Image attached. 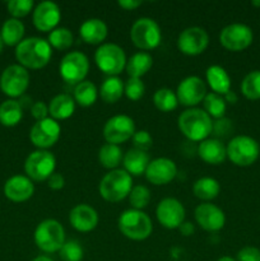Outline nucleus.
Here are the masks:
<instances>
[{"mask_svg":"<svg viewBox=\"0 0 260 261\" xmlns=\"http://www.w3.org/2000/svg\"><path fill=\"white\" fill-rule=\"evenodd\" d=\"M53 55V48L47 40L41 37H28L15 48V58L20 65L30 69H41L47 65Z\"/></svg>","mask_w":260,"mask_h":261,"instance_id":"f257e3e1","label":"nucleus"},{"mask_svg":"<svg viewBox=\"0 0 260 261\" xmlns=\"http://www.w3.org/2000/svg\"><path fill=\"white\" fill-rule=\"evenodd\" d=\"M178 127L188 139L203 142L212 133L213 122L204 110L189 109L178 116Z\"/></svg>","mask_w":260,"mask_h":261,"instance_id":"f03ea898","label":"nucleus"},{"mask_svg":"<svg viewBox=\"0 0 260 261\" xmlns=\"http://www.w3.org/2000/svg\"><path fill=\"white\" fill-rule=\"evenodd\" d=\"M133 189V178L125 170H112L99 184V194L105 200L117 203L126 198Z\"/></svg>","mask_w":260,"mask_h":261,"instance_id":"7ed1b4c3","label":"nucleus"},{"mask_svg":"<svg viewBox=\"0 0 260 261\" xmlns=\"http://www.w3.org/2000/svg\"><path fill=\"white\" fill-rule=\"evenodd\" d=\"M119 228L125 237L134 241L148 239L153 231V224L149 217L142 211L127 209L120 216Z\"/></svg>","mask_w":260,"mask_h":261,"instance_id":"20e7f679","label":"nucleus"},{"mask_svg":"<svg viewBox=\"0 0 260 261\" xmlns=\"http://www.w3.org/2000/svg\"><path fill=\"white\" fill-rule=\"evenodd\" d=\"M35 242L38 249L45 252L60 251L65 244V231L60 222L55 219H45L35 231Z\"/></svg>","mask_w":260,"mask_h":261,"instance_id":"39448f33","label":"nucleus"},{"mask_svg":"<svg viewBox=\"0 0 260 261\" xmlns=\"http://www.w3.org/2000/svg\"><path fill=\"white\" fill-rule=\"evenodd\" d=\"M94 61L99 70L110 76H116L126 66V56L124 50L115 43H103L94 54Z\"/></svg>","mask_w":260,"mask_h":261,"instance_id":"423d86ee","label":"nucleus"},{"mask_svg":"<svg viewBox=\"0 0 260 261\" xmlns=\"http://www.w3.org/2000/svg\"><path fill=\"white\" fill-rule=\"evenodd\" d=\"M260 154L259 144L255 139L247 135L235 137L227 145V157L237 166L252 165Z\"/></svg>","mask_w":260,"mask_h":261,"instance_id":"0eeeda50","label":"nucleus"},{"mask_svg":"<svg viewBox=\"0 0 260 261\" xmlns=\"http://www.w3.org/2000/svg\"><path fill=\"white\" fill-rule=\"evenodd\" d=\"M130 37L137 47L152 50L161 43V28L152 18H139L135 20L130 31Z\"/></svg>","mask_w":260,"mask_h":261,"instance_id":"6e6552de","label":"nucleus"},{"mask_svg":"<svg viewBox=\"0 0 260 261\" xmlns=\"http://www.w3.org/2000/svg\"><path fill=\"white\" fill-rule=\"evenodd\" d=\"M56 160L48 150H35L27 157L24 162V171L30 178L35 181L48 180L55 172Z\"/></svg>","mask_w":260,"mask_h":261,"instance_id":"1a4fd4ad","label":"nucleus"},{"mask_svg":"<svg viewBox=\"0 0 260 261\" xmlns=\"http://www.w3.org/2000/svg\"><path fill=\"white\" fill-rule=\"evenodd\" d=\"M60 75L66 83L69 84H78L83 82L89 70V61L88 58L83 53L79 51H73L69 53L61 59L60 66Z\"/></svg>","mask_w":260,"mask_h":261,"instance_id":"9d476101","label":"nucleus"},{"mask_svg":"<svg viewBox=\"0 0 260 261\" xmlns=\"http://www.w3.org/2000/svg\"><path fill=\"white\" fill-rule=\"evenodd\" d=\"M30 74L22 65H10L0 76V88L7 96L19 97L27 91Z\"/></svg>","mask_w":260,"mask_h":261,"instance_id":"9b49d317","label":"nucleus"},{"mask_svg":"<svg viewBox=\"0 0 260 261\" xmlns=\"http://www.w3.org/2000/svg\"><path fill=\"white\" fill-rule=\"evenodd\" d=\"M135 133L134 120L127 115H116L109 119L103 127V137L110 144H120L130 138Z\"/></svg>","mask_w":260,"mask_h":261,"instance_id":"f8f14e48","label":"nucleus"},{"mask_svg":"<svg viewBox=\"0 0 260 261\" xmlns=\"http://www.w3.org/2000/svg\"><path fill=\"white\" fill-rule=\"evenodd\" d=\"M252 31L249 25L242 23H232L221 31L219 41L222 45L231 51H241L249 47L252 42Z\"/></svg>","mask_w":260,"mask_h":261,"instance_id":"ddd939ff","label":"nucleus"},{"mask_svg":"<svg viewBox=\"0 0 260 261\" xmlns=\"http://www.w3.org/2000/svg\"><path fill=\"white\" fill-rule=\"evenodd\" d=\"M61 127L56 120L53 117H46L36 122L31 129V142L38 148H50L58 142L60 137Z\"/></svg>","mask_w":260,"mask_h":261,"instance_id":"4468645a","label":"nucleus"},{"mask_svg":"<svg viewBox=\"0 0 260 261\" xmlns=\"http://www.w3.org/2000/svg\"><path fill=\"white\" fill-rule=\"evenodd\" d=\"M209 43L208 33L201 27H189L180 33L177 47L186 55H199Z\"/></svg>","mask_w":260,"mask_h":261,"instance_id":"2eb2a0df","label":"nucleus"},{"mask_svg":"<svg viewBox=\"0 0 260 261\" xmlns=\"http://www.w3.org/2000/svg\"><path fill=\"white\" fill-rule=\"evenodd\" d=\"M158 222L163 227L170 229L178 228L185 219L184 205L175 198H166L160 201L155 211Z\"/></svg>","mask_w":260,"mask_h":261,"instance_id":"dca6fc26","label":"nucleus"},{"mask_svg":"<svg viewBox=\"0 0 260 261\" xmlns=\"http://www.w3.org/2000/svg\"><path fill=\"white\" fill-rule=\"evenodd\" d=\"M176 96H177L178 102L185 106H194V105L200 103L206 96L205 83L199 76H188L178 84Z\"/></svg>","mask_w":260,"mask_h":261,"instance_id":"f3484780","label":"nucleus"},{"mask_svg":"<svg viewBox=\"0 0 260 261\" xmlns=\"http://www.w3.org/2000/svg\"><path fill=\"white\" fill-rule=\"evenodd\" d=\"M195 219L199 226L208 232L219 231L226 223V216L223 211L211 203H204L196 206Z\"/></svg>","mask_w":260,"mask_h":261,"instance_id":"a211bd4d","label":"nucleus"},{"mask_svg":"<svg viewBox=\"0 0 260 261\" xmlns=\"http://www.w3.org/2000/svg\"><path fill=\"white\" fill-rule=\"evenodd\" d=\"M61 18L60 8L54 2H42L33 10V23L42 32L55 30Z\"/></svg>","mask_w":260,"mask_h":261,"instance_id":"6ab92c4d","label":"nucleus"},{"mask_svg":"<svg viewBox=\"0 0 260 261\" xmlns=\"http://www.w3.org/2000/svg\"><path fill=\"white\" fill-rule=\"evenodd\" d=\"M177 173V168L173 161L168 158H157L150 161L148 165L145 176L149 182L154 185H166L175 178Z\"/></svg>","mask_w":260,"mask_h":261,"instance_id":"aec40b11","label":"nucleus"},{"mask_svg":"<svg viewBox=\"0 0 260 261\" xmlns=\"http://www.w3.org/2000/svg\"><path fill=\"white\" fill-rule=\"evenodd\" d=\"M35 193V186L30 177L17 175L10 177L4 185V194L9 200L22 203L28 200Z\"/></svg>","mask_w":260,"mask_h":261,"instance_id":"412c9836","label":"nucleus"},{"mask_svg":"<svg viewBox=\"0 0 260 261\" xmlns=\"http://www.w3.org/2000/svg\"><path fill=\"white\" fill-rule=\"evenodd\" d=\"M69 221L76 231L89 232L97 227L98 214L92 206L86 205V204H79L70 211Z\"/></svg>","mask_w":260,"mask_h":261,"instance_id":"4be33fe9","label":"nucleus"},{"mask_svg":"<svg viewBox=\"0 0 260 261\" xmlns=\"http://www.w3.org/2000/svg\"><path fill=\"white\" fill-rule=\"evenodd\" d=\"M79 35L82 40L87 43H101L107 37V25L106 23L98 18H89L84 20L79 28Z\"/></svg>","mask_w":260,"mask_h":261,"instance_id":"5701e85b","label":"nucleus"},{"mask_svg":"<svg viewBox=\"0 0 260 261\" xmlns=\"http://www.w3.org/2000/svg\"><path fill=\"white\" fill-rule=\"evenodd\" d=\"M198 154L211 165H219L227 157V148L219 139H205L199 144Z\"/></svg>","mask_w":260,"mask_h":261,"instance_id":"b1692460","label":"nucleus"},{"mask_svg":"<svg viewBox=\"0 0 260 261\" xmlns=\"http://www.w3.org/2000/svg\"><path fill=\"white\" fill-rule=\"evenodd\" d=\"M149 163L150 161L148 153L144 152V150L137 149V148L130 149L124 157L125 171H126L129 175H143V173H145V171H147Z\"/></svg>","mask_w":260,"mask_h":261,"instance_id":"393cba45","label":"nucleus"},{"mask_svg":"<svg viewBox=\"0 0 260 261\" xmlns=\"http://www.w3.org/2000/svg\"><path fill=\"white\" fill-rule=\"evenodd\" d=\"M206 81L214 93L226 94L231 91V78L224 68L219 65H211L206 69Z\"/></svg>","mask_w":260,"mask_h":261,"instance_id":"a878e982","label":"nucleus"},{"mask_svg":"<svg viewBox=\"0 0 260 261\" xmlns=\"http://www.w3.org/2000/svg\"><path fill=\"white\" fill-rule=\"evenodd\" d=\"M75 111V101L69 94H58L51 99L48 112L54 120H65Z\"/></svg>","mask_w":260,"mask_h":261,"instance_id":"bb28decb","label":"nucleus"},{"mask_svg":"<svg viewBox=\"0 0 260 261\" xmlns=\"http://www.w3.org/2000/svg\"><path fill=\"white\" fill-rule=\"evenodd\" d=\"M23 35H24L23 23L17 18H9L3 24L0 37H2L3 43H7L8 46H18L22 42Z\"/></svg>","mask_w":260,"mask_h":261,"instance_id":"cd10ccee","label":"nucleus"},{"mask_svg":"<svg viewBox=\"0 0 260 261\" xmlns=\"http://www.w3.org/2000/svg\"><path fill=\"white\" fill-rule=\"evenodd\" d=\"M153 59L148 53H137L126 61V71L130 78H140L152 68Z\"/></svg>","mask_w":260,"mask_h":261,"instance_id":"c85d7f7f","label":"nucleus"},{"mask_svg":"<svg viewBox=\"0 0 260 261\" xmlns=\"http://www.w3.org/2000/svg\"><path fill=\"white\" fill-rule=\"evenodd\" d=\"M23 110L20 102L7 99L0 105V122L4 126H15L22 120Z\"/></svg>","mask_w":260,"mask_h":261,"instance_id":"c756f323","label":"nucleus"},{"mask_svg":"<svg viewBox=\"0 0 260 261\" xmlns=\"http://www.w3.org/2000/svg\"><path fill=\"white\" fill-rule=\"evenodd\" d=\"M124 83L117 76H109L103 81L99 88V96L106 103H115L124 93Z\"/></svg>","mask_w":260,"mask_h":261,"instance_id":"7c9ffc66","label":"nucleus"},{"mask_svg":"<svg viewBox=\"0 0 260 261\" xmlns=\"http://www.w3.org/2000/svg\"><path fill=\"white\" fill-rule=\"evenodd\" d=\"M193 191L196 198L201 199V200H212L218 196L219 191H221V185L213 177H201L195 181Z\"/></svg>","mask_w":260,"mask_h":261,"instance_id":"2f4dec72","label":"nucleus"},{"mask_svg":"<svg viewBox=\"0 0 260 261\" xmlns=\"http://www.w3.org/2000/svg\"><path fill=\"white\" fill-rule=\"evenodd\" d=\"M98 92H97L96 86L91 81H83L76 84L74 89V98L76 103L83 107H89L97 101Z\"/></svg>","mask_w":260,"mask_h":261,"instance_id":"473e14b6","label":"nucleus"},{"mask_svg":"<svg viewBox=\"0 0 260 261\" xmlns=\"http://www.w3.org/2000/svg\"><path fill=\"white\" fill-rule=\"evenodd\" d=\"M98 160L106 168H116L122 160V152L119 145L106 143L98 152Z\"/></svg>","mask_w":260,"mask_h":261,"instance_id":"72a5a7b5","label":"nucleus"},{"mask_svg":"<svg viewBox=\"0 0 260 261\" xmlns=\"http://www.w3.org/2000/svg\"><path fill=\"white\" fill-rule=\"evenodd\" d=\"M153 102H154L155 107L158 110L163 112H168L177 107L178 99L173 91L168 88H161L155 91L154 96H153Z\"/></svg>","mask_w":260,"mask_h":261,"instance_id":"f704fd0d","label":"nucleus"},{"mask_svg":"<svg viewBox=\"0 0 260 261\" xmlns=\"http://www.w3.org/2000/svg\"><path fill=\"white\" fill-rule=\"evenodd\" d=\"M204 109L211 117L222 119L226 112V101L221 94L212 92V93L206 94L204 98Z\"/></svg>","mask_w":260,"mask_h":261,"instance_id":"c9c22d12","label":"nucleus"},{"mask_svg":"<svg viewBox=\"0 0 260 261\" xmlns=\"http://www.w3.org/2000/svg\"><path fill=\"white\" fill-rule=\"evenodd\" d=\"M48 43L58 50H66L73 45V33L65 27H56L48 33Z\"/></svg>","mask_w":260,"mask_h":261,"instance_id":"e433bc0d","label":"nucleus"},{"mask_svg":"<svg viewBox=\"0 0 260 261\" xmlns=\"http://www.w3.org/2000/svg\"><path fill=\"white\" fill-rule=\"evenodd\" d=\"M241 91L246 98H260V70H254L245 76L241 83Z\"/></svg>","mask_w":260,"mask_h":261,"instance_id":"4c0bfd02","label":"nucleus"},{"mask_svg":"<svg viewBox=\"0 0 260 261\" xmlns=\"http://www.w3.org/2000/svg\"><path fill=\"white\" fill-rule=\"evenodd\" d=\"M83 255V247L75 240L65 241V244L60 249V257L63 261H82Z\"/></svg>","mask_w":260,"mask_h":261,"instance_id":"58836bf2","label":"nucleus"},{"mask_svg":"<svg viewBox=\"0 0 260 261\" xmlns=\"http://www.w3.org/2000/svg\"><path fill=\"white\" fill-rule=\"evenodd\" d=\"M129 200L132 204L133 209H137V211H142L143 208L148 205L150 200V191L148 190V188L143 185H138L135 188L132 189L129 194Z\"/></svg>","mask_w":260,"mask_h":261,"instance_id":"ea45409f","label":"nucleus"},{"mask_svg":"<svg viewBox=\"0 0 260 261\" xmlns=\"http://www.w3.org/2000/svg\"><path fill=\"white\" fill-rule=\"evenodd\" d=\"M145 86L140 78H129L125 83L124 93L132 101H138L144 96Z\"/></svg>","mask_w":260,"mask_h":261,"instance_id":"a19ab883","label":"nucleus"},{"mask_svg":"<svg viewBox=\"0 0 260 261\" xmlns=\"http://www.w3.org/2000/svg\"><path fill=\"white\" fill-rule=\"evenodd\" d=\"M32 0H10L8 3V10L17 19L20 17H25L32 10Z\"/></svg>","mask_w":260,"mask_h":261,"instance_id":"79ce46f5","label":"nucleus"},{"mask_svg":"<svg viewBox=\"0 0 260 261\" xmlns=\"http://www.w3.org/2000/svg\"><path fill=\"white\" fill-rule=\"evenodd\" d=\"M152 137H150L147 130H139V132H135L134 135H133V143H134V148H137V149L147 152L152 147Z\"/></svg>","mask_w":260,"mask_h":261,"instance_id":"37998d69","label":"nucleus"},{"mask_svg":"<svg viewBox=\"0 0 260 261\" xmlns=\"http://www.w3.org/2000/svg\"><path fill=\"white\" fill-rule=\"evenodd\" d=\"M232 129H233V127H232L231 120L226 119V117H222V119H218L216 122H214L212 132L214 133L216 137L223 138L231 134Z\"/></svg>","mask_w":260,"mask_h":261,"instance_id":"c03bdc74","label":"nucleus"},{"mask_svg":"<svg viewBox=\"0 0 260 261\" xmlns=\"http://www.w3.org/2000/svg\"><path fill=\"white\" fill-rule=\"evenodd\" d=\"M237 261H260V250L246 246L237 252Z\"/></svg>","mask_w":260,"mask_h":261,"instance_id":"a18cd8bd","label":"nucleus"},{"mask_svg":"<svg viewBox=\"0 0 260 261\" xmlns=\"http://www.w3.org/2000/svg\"><path fill=\"white\" fill-rule=\"evenodd\" d=\"M31 114H32V116L35 117L37 121L46 119V117H47V114H48L47 105L42 101L36 102V103H33L32 107H31Z\"/></svg>","mask_w":260,"mask_h":261,"instance_id":"49530a36","label":"nucleus"},{"mask_svg":"<svg viewBox=\"0 0 260 261\" xmlns=\"http://www.w3.org/2000/svg\"><path fill=\"white\" fill-rule=\"evenodd\" d=\"M48 188H51L53 190H60L65 185V180H64V176L59 172H54L53 175L48 177L47 180Z\"/></svg>","mask_w":260,"mask_h":261,"instance_id":"de8ad7c7","label":"nucleus"},{"mask_svg":"<svg viewBox=\"0 0 260 261\" xmlns=\"http://www.w3.org/2000/svg\"><path fill=\"white\" fill-rule=\"evenodd\" d=\"M117 4L126 10H133L142 5V0H119Z\"/></svg>","mask_w":260,"mask_h":261,"instance_id":"09e8293b","label":"nucleus"},{"mask_svg":"<svg viewBox=\"0 0 260 261\" xmlns=\"http://www.w3.org/2000/svg\"><path fill=\"white\" fill-rule=\"evenodd\" d=\"M180 232L184 234V236H190L191 233H194V226L189 222H184L180 227Z\"/></svg>","mask_w":260,"mask_h":261,"instance_id":"8fccbe9b","label":"nucleus"},{"mask_svg":"<svg viewBox=\"0 0 260 261\" xmlns=\"http://www.w3.org/2000/svg\"><path fill=\"white\" fill-rule=\"evenodd\" d=\"M224 101L229 102V103H236V102H237L236 93H235V92H232V91L227 92V93L224 94Z\"/></svg>","mask_w":260,"mask_h":261,"instance_id":"3c124183","label":"nucleus"},{"mask_svg":"<svg viewBox=\"0 0 260 261\" xmlns=\"http://www.w3.org/2000/svg\"><path fill=\"white\" fill-rule=\"evenodd\" d=\"M33 261H54V260L48 256H37L36 259H33Z\"/></svg>","mask_w":260,"mask_h":261,"instance_id":"603ef678","label":"nucleus"},{"mask_svg":"<svg viewBox=\"0 0 260 261\" xmlns=\"http://www.w3.org/2000/svg\"><path fill=\"white\" fill-rule=\"evenodd\" d=\"M217 261H236V260L232 259V257H229V256H223V257H221V259H218Z\"/></svg>","mask_w":260,"mask_h":261,"instance_id":"864d4df0","label":"nucleus"},{"mask_svg":"<svg viewBox=\"0 0 260 261\" xmlns=\"http://www.w3.org/2000/svg\"><path fill=\"white\" fill-rule=\"evenodd\" d=\"M2 48H3V40L2 37H0V53H2Z\"/></svg>","mask_w":260,"mask_h":261,"instance_id":"5fc2aeb1","label":"nucleus"},{"mask_svg":"<svg viewBox=\"0 0 260 261\" xmlns=\"http://www.w3.org/2000/svg\"><path fill=\"white\" fill-rule=\"evenodd\" d=\"M252 5H260V2H252Z\"/></svg>","mask_w":260,"mask_h":261,"instance_id":"6e6d98bb","label":"nucleus"}]
</instances>
